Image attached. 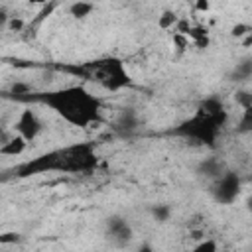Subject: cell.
Returning a JSON list of instances; mask_svg holds the SVG:
<instances>
[{
    "label": "cell",
    "mask_w": 252,
    "mask_h": 252,
    "mask_svg": "<svg viewBox=\"0 0 252 252\" xmlns=\"http://www.w3.org/2000/svg\"><path fill=\"white\" fill-rule=\"evenodd\" d=\"M24 100H37L51 108L63 122L77 128H91L102 120V100L85 85H67L45 93H30Z\"/></svg>",
    "instance_id": "cell-1"
},
{
    "label": "cell",
    "mask_w": 252,
    "mask_h": 252,
    "mask_svg": "<svg viewBox=\"0 0 252 252\" xmlns=\"http://www.w3.org/2000/svg\"><path fill=\"white\" fill-rule=\"evenodd\" d=\"M98 165L96 150L91 142L71 144L53 152H47L32 161H26L18 167L20 175H35L45 171H63V173H91Z\"/></svg>",
    "instance_id": "cell-2"
},
{
    "label": "cell",
    "mask_w": 252,
    "mask_h": 252,
    "mask_svg": "<svg viewBox=\"0 0 252 252\" xmlns=\"http://www.w3.org/2000/svg\"><path fill=\"white\" fill-rule=\"evenodd\" d=\"M61 71L79 75L91 83H96L98 87H102L104 91H110V93L122 91L132 83L126 65L118 57H102V59H96V61H91L85 65H77V67H61Z\"/></svg>",
    "instance_id": "cell-3"
},
{
    "label": "cell",
    "mask_w": 252,
    "mask_h": 252,
    "mask_svg": "<svg viewBox=\"0 0 252 252\" xmlns=\"http://www.w3.org/2000/svg\"><path fill=\"white\" fill-rule=\"evenodd\" d=\"M220 130H222V126H219L215 120H211V118H207L195 110V114L191 118H187L185 122H181L173 130V134H177V136H181L193 144L215 148V144L220 136Z\"/></svg>",
    "instance_id": "cell-4"
},
{
    "label": "cell",
    "mask_w": 252,
    "mask_h": 252,
    "mask_svg": "<svg viewBox=\"0 0 252 252\" xmlns=\"http://www.w3.org/2000/svg\"><path fill=\"white\" fill-rule=\"evenodd\" d=\"M240 177L236 171H230V169H224L220 175H217L211 183V195L217 203L220 205H230L236 201L238 193H240Z\"/></svg>",
    "instance_id": "cell-5"
},
{
    "label": "cell",
    "mask_w": 252,
    "mask_h": 252,
    "mask_svg": "<svg viewBox=\"0 0 252 252\" xmlns=\"http://www.w3.org/2000/svg\"><path fill=\"white\" fill-rule=\"evenodd\" d=\"M41 130H43V122L32 108H24L14 122V132L24 136L28 142H33L41 134Z\"/></svg>",
    "instance_id": "cell-6"
},
{
    "label": "cell",
    "mask_w": 252,
    "mask_h": 252,
    "mask_svg": "<svg viewBox=\"0 0 252 252\" xmlns=\"http://www.w3.org/2000/svg\"><path fill=\"white\" fill-rule=\"evenodd\" d=\"M106 236L116 244V246H126L128 240L134 236L132 224L120 217V215H112L106 219Z\"/></svg>",
    "instance_id": "cell-7"
},
{
    "label": "cell",
    "mask_w": 252,
    "mask_h": 252,
    "mask_svg": "<svg viewBox=\"0 0 252 252\" xmlns=\"http://www.w3.org/2000/svg\"><path fill=\"white\" fill-rule=\"evenodd\" d=\"M197 112L203 114V116H207V118H211V120H215L222 128L228 122V110H226L224 102L219 96H207V98H203L199 102V106H197Z\"/></svg>",
    "instance_id": "cell-8"
},
{
    "label": "cell",
    "mask_w": 252,
    "mask_h": 252,
    "mask_svg": "<svg viewBox=\"0 0 252 252\" xmlns=\"http://www.w3.org/2000/svg\"><path fill=\"white\" fill-rule=\"evenodd\" d=\"M28 144H30V142H28L24 136H20L18 132H14L6 142L0 144V154H2V156H8V158H18V156H22V154L26 152Z\"/></svg>",
    "instance_id": "cell-9"
},
{
    "label": "cell",
    "mask_w": 252,
    "mask_h": 252,
    "mask_svg": "<svg viewBox=\"0 0 252 252\" xmlns=\"http://www.w3.org/2000/svg\"><path fill=\"white\" fill-rule=\"evenodd\" d=\"M114 124H116V130L130 132V130H134L138 126V114L134 112V108H122Z\"/></svg>",
    "instance_id": "cell-10"
},
{
    "label": "cell",
    "mask_w": 252,
    "mask_h": 252,
    "mask_svg": "<svg viewBox=\"0 0 252 252\" xmlns=\"http://www.w3.org/2000/svg\"><path fill=\"white\" fill-rule=\"evenodd\" d=\"M224 169H226V167H224V163H222L219 158H207V159L201 161V165H199V171H201L203 175L211 177V179H215L217 175H220Z\"/></svg>",
    "instance_id": "cell-11"
},
{
    "label": "cell",
    "mask_w": 252,
    "mask_h": 252,
    "mask_svg": "<svg viewBox=\"0 0 252 252\" xmlns=\"http://www.w3.org/2000/svg\"><path fill=\"white\" fill-rule=\"evenodd\" d=\"M232 79H234V81H240V83L252 79V57H246V59H242V61H238V63L234 65V69H232Z\"/></svg>",
    "instance_id": "cell-12"
},
{
    "label": "cell",
    "mask_w": 252,
    "mask_h": 252,
    "mask_svg": "<svg viewBox=\"0 0 252 252\" xmlns=\"http://www.w3.org/2000/svg\"><path fill=\"white\" fill-rule=\"evenodd\" d=\"M94 10V4L93 2H85V0H75L71 6H69V14L77 20H83L87 16H91Z\"/></svg>",
    "instance_id": "cell-13"
},
{
    "label": "cell",
    "mask_w": 252,
    "mask_h": 252,
    "mask_svg": "<svg viewBox=\"0 0 252 252\" xmlns=\"http://www.w3.org/2000/svg\"><path fill=\"white\" fill-rule=\"evenodd\" d=\"M179 22V18L175 16L173 10H163L161 16H158V28L167 32V30H175V24Z\"/></svg>",
    "instance_id": "cell-14"
},
{
    "label": "cell",
    "mask_w": 252,
    "mask_h": 252,
    "mask_svg": "<svg viewBox=\"0 0 252 252\" xmlns=\"http://www.w3.org/2000/svg\"><path fill=\"white\" fill-rule=\"evenodd\" d=\"M234 102L244 110V108H248L250 104H252V91L250 89H238L236 93H234Z\"/></svg>",
    "instance_id": "cell-15"
},
{
    "label": "cell",
    "mask_w": 252,
    "mask_h": 252,
    "mask_svg": "<svg viewBox=\"0 0 252 252\" xmlns=\"http://www.w3.org/2000/svg\"><path fill=\"white\" fill-rule=\"evenodd\" d=\"M152 215H154V219L158 222H167L169 217H171V209L167 205H158V207L152 209Z\"/></svg>",
    "instance_id": "cell-16"
},
{
    "label": "cell",
    "mask_w": 252,
    "mask_h": 252,
    "mask_svg": "<svg viewBox=\"0 0 252 252\" xmlns=\"http://www.w3.org/2000/svg\"><path fill=\"white\" fill-rule=\"evenodd\" d=\"M189 43H191V39H189L185 33H179V32L173 33V45H175L179 51H185V49L189 47Z\"/></svg>",
    "instance_id": "cell-17"
},
{
    "label": "cell",
    "mask_w": 252,
    "mask_h": 252,
    "mask_svg": "<svg viewBox=\"0 0 252 252\" xmlns=\"http://www.w3.org/2000/svg\"><path fill=\"white\" fill-rule=\"evenodd\" d=\"M6 26H8V30H10V32H24V30L28 28V24H26L22 18H16V16H12V18L8 20V24H6Z\"/></svg>",
    "instance_id": "cell-18"
},
{
    "label": "cell",
    "mask_w": 252,
    "mask_h": 252,
    "mask_svg": "<svg viewBox=\"0 0 252 252\" xmlns=\"http://www.w3.org/2000/svg\"><path fill=\"white\" fill-rule=\"evenodd\" d=\"M248 32H252V28H250V26H246V24H234V26H232V30H230V35H232V37L242 39Z\"/></svg>",
    "instance_id": "cell-19"
},
{
    "label": "cell",
    "mask_w": 252,
    "mask_h": 252,
    "mask_svg": "<svg viewBox=\"0 0 252 252\" xmlns=\"http://www.w3.org/2000/svg\"><path fill=\"white\" fill-rule=\"evenodd\" d=\"M195 250L197 252H215V250H219V244L215 240H203L201 244L195 246Z\"/></svg>",
    "instance_id": "cell-20"
},
{
    "label": "cell",
    "mask_w": 252,
    "mask_h": 252,
    "mask_svg": "<svg viewBox=\"0 0 252 252\" xmlns=\"http://www.w3.org/2000/svg\"><path fill=\"white\" fill-rule=\"evenodd\" d=\"M193 10L199 14H205L211 10V0H193Z\"/></svg>",
    "instance_id": "cell-21"
},
{
    "label": "cell",
    "mask_w": 252,
    "mask_h": 252,
    "mask_svg": "<svg viewBox=\"0 0 252 252\" xmlns=\"http://www.w3.org/2000/svg\"><path fill=\"white\" fill-rule=\"evenodd\" d=\"M18 240H20V234H16V232H4V234L0 236V244H2V246L10 244V242H18Z\"/></svg>",
    "instance_id": "cell-22"
},
{
    "label": "cell",
    "mask_w": 252,
    "mask_h": 252,
    "mask_svg": "<svg viewBox=\"0 0 252 252\" xmlns=\"http://www.w3.org/2000/svg\"><path fill=\"white\" fill-rule=\"evenodd\" d=\"M242 47H252V32H248V33L242 37Z\"/></svg>",
    "instance_id": "cell-23"
},
{
    "label": "cell",
    "mask_w": 252,
    "mask_h": 252,
    "mask_svg": "<svg viewBox=\"0 0 252 252\" xmlns=\"http://www.w3.org/2000/svg\"><path fill=\"white\" fill-rule=\"evenodd\" d=\"M30 4H35V6H43V4H47V2H51V0H28Z\"/></svg>",
    "instance_id": "cell-24"
},
{
    "label": "cell",
    "mask_w": 252,
    "mask_h": 252,
    "mask_svg": "<svg viewBox=\"0 0 252 252\" xmlns=\"http://www.w3.org/2000/svg\"><path fill=\"white\" fill-rule=\"evenodd\" d=\"M242 112H244V114H248V116H250V118H252V104H250V106H248V108H244V110H242Z\"/></svg>",
    "instance_id": "cell-25"
},
{
    "label": "cell",
    "mask_w": 252,
    "mask_h": 252,
    "mask_svg": "<svg viewBox=\"0 0 252 252\" xmlns=\"http://www.w3.org/2000/svg\"><path fill=\"white\" fill-rule=\"evenodd\" d=\"M246 205H248V209H250V211H252V197H250V199H248V201H246Z\"/></svg>",
    "instance_id": "cell-26"
}]
</instances>
